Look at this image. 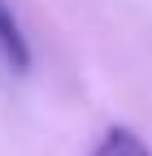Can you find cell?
<instances>
[{
    "label": "cell",
    "mask_w": 152,
    "mask_h": 156,
    "mask_svg": "<svg viewBox=\"0 0 152 156\" xmlns=\"http://www.w3.org/2000/svg\"><path fill=\"white\" fill-rule=\"evenodd\" d=\"M0 56L22 74L31 69V44H26V30L17 22V13L9 9V0H0Z\"/></svg>",
    "instance_id": "cell-1"
},
{
    "label": "cell",
    "mask_w": 152,
    "mask_h": 156,
    "mask_svg": "<svg viewBox=\"0 0 152 156\" xmlns=\"http://www.w3.org/2000/svg\"><path fill=\"white\" fill-rule=\"evenodd\" d=\"M91 156H152V152H148V143L139 139L135 130L113 126V130H104V139L96 143V152H91Z\"/></svg>",
    "instance_id": "cell-2"
}]
</instances>
